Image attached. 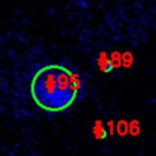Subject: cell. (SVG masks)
Listing matches in <instances>:
<instances>
[{
	"label": "cell",
	"instance_id": "obj_1",
	"mask_svg": "<svg viewBox=\"0 0 156 156\" xmlns=\"http://www.w3.org/2000/svg\"><path fill=\"white\" fill-rule=\"evenodd\" d=\"M82 89L78 73L61 65H48L40 68L30 83L34 102L49 112H60L76 101Z\"/></svg>",
	"mask_w": 156,
	"mask_h": 156
},
{
	"label": "cell",
	"instance_id": "obj_3",
	"mask_svg": "<svg viewBox=\"0 0 156 156\" xmlns=\"http://www.w3.org/2000/svg\"><path fill=\"white\" fill-rule=\"evenodd\" d=\"M94 135L98 139H105L106 138L107 132L104 128V126L101 124V122H96L95 123V126H94Z\"/></svg>",
	"mask_w": 156,
	"mask_h": 156
},
{
	"label": "cell",
	"instance_id": "obj_2",
	"mask_svg": "<svg viewBox=\"0 0 156 156\" xmlns=\"http://www.w3.org/2000/svg\"><path fill=\"white\" fill-rule=\"evenodd\" d=\"M98 66H99V68H100L102 72H111L112 68H113L111 60H110V58L107 57V55L104 54V52H102V54L100 55V57L98 58Z\"/></svg>",
	"mask_w": 156,
	"mask_h": 156
}]
</instances>
